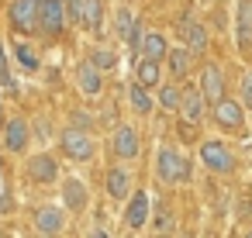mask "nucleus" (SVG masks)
Here are the masks:
<instances>
[{
    "label": "nucleus",
    "mask_w": 252,
    "mask_h": 238,
    "mask_svg": "<svg viewBox=\"0 0 252 238\" xmlns=\"http://www.w3.org/2000/svg\"><path fill=\"white\" fill-rule=\"evenodd\" d=\"M0 87H4L11 97H18V83H14V73H11V62H7L4 45H0Z\"/></svg>",
    "instance_id": "28"
},
{
    "label": "nucleus",
    "mask_w": 252,
    "mask_h": 238,
    "mask_svg": "<svg viewBox=\"0 0 252 238\" xmlns=\"http://www.w3.org/2000/svg\"><path fill=\"white\" fill-rule=\"evenodd\" d=\"M235 42L245 56H252V0H238L235 11Z\"/></svg>",
    "instance_id": "8"
},
{
    "label": "nucleus",
    "mask_w": 252,
    "mask_h": 238,
    "mask_svg": "<svg viewBox=\"0 0 252 238\" xmlns=\"http://www.w3.org/2000/svg\"><path fill=\"white\" fill-rule=\"evenodd\" d=\"M90 238H111V235H107L104 228H97V231H90Z\"/></svg>",
    "instance_id": "34"
},
{
    "label": "nucleus",
    "mask_w": 252,
    "mask_h": 238,
    "mask_svg": "<svg viewBox=\"0 0 252 238\" xmlns=\"http://www.w3.org/2000/svg\"><path fill=\"white\" fill-rule=\"evenodd\" d=\"M249 155H252V145H249Z\"/></svg>",
    "instance_id": "37"
},
{
    "label": "nucleus",
    "mask_w": 252,
    "mask_h": 238,
    "mask_svg": "<svg viewBox=\"0 0 252 238\" xmlns=\"http://www.w3.org/2000/svg\"><path fill=\"white\" fill-rule=\"evenodd\" d=\"M111 149H114L118 159H135L138 149H142L138 131H135L131 124H118V128H114V138H111Z\"/></svg>",
    "instance_id": "11"
},
{
    "label": "nucleus",
    "mask_w": 252,
    "mask_h": 238,
    "mask_svg": "<svg viewBox=\"0 0 252 238\" xmlns=\"http://www.w3.org/2000/svg\"><path fill=\"white\" fill-rule=\"evenodd\" d=\"M76 87H80V93H83L87 100H94V97L104 93V73L87 59V62H80V69H76Z\"/></svg>",
    "instance_id": "9"
},
{
    "label": "nucleus",
    "mask_w": 252,
    "mask_h": 238,
    "mask_svg": "<svg viewBox=\"0 0 252 238\" xmlns=\"http://www.w3.org/2000/svg\"><path fill=\"white\" fill-rule=\"evenodd\" d=\"M28 176H32L35 183H52V179L59 176V162H56L49 152H38V155L28 159Z\"/></svg>",
    "instance_id": "16"
},
{
    "label": "nucleus",
    "mask_w": 252,
    "mask_h": 238,
    "mask_svg": "<svg viewBox=\"0 0 252 238\" xmlns=\"http://www.w3.org/2000/svg\"><path fill=\"white\" fill-rule=\"evenodd\" d=\"M149 193H135L131 197V204H128V214H125V221L131 224V228H142L145 221H149Z\"/></svg>",
    "instance_id": "22"
},
{
    "label": "nucleus",
    "mask_w": 252,
    "mask_h": 238,
    "mask_svg": "<svg viewBox=\"0 0 252 238\" xmlns=\"http://www.w3.org/2000/svg\"><path fill=\"white\" fill-rule=\"evenodd\" d=\"M7 124V118H4V100H0V128H4Z\"/></svg>",
    "instance_id": "35"
},
{
    "label": "nucleus",
    "mask_w": 252,
    "mask_h": 238,
    "mask_svg": "<svg viewBox=\"0 0 252 238\" xmlns=\"http://www.w3.org/2000/svg\"><path fill=\"white\" fill-rule=\"evenodd\" d=\"M80 28H87L90 35H100L104 31V0H83Z\"/></svg>",
    "instance_id": "19"
},
{
    "label": "nucleus",
    "mask_w": 252,
    "mask_h": 238,
    "mask_svg": "<svg viewBox=\"0 0 252 238\" xmlns=\"http://www.w3.org/2000/svg\"><path fill=\"white\" fill-rule=\"evenodd\" d=\"M4 149L7 152H25L28 149V121L25 118H7V124H4Z\"/></svg>",
    "instance_id": "15"
},
{
    "label": "nucleus",
    "mask_w": 252,
    "mask_h": 238,
    "mask_svg": "<svg viewBox=\"0 0 252 238\" xmlns=\"http://www.w3.org/2000/svg\"><path fill=\"white\" fill-rule=\"evenodd\" d=\"M135 83H142L145 90H159V83H162V62H156V59H138V62H135Z\"/></svg>",
    "instance_id": "17"
},
{
    "label": "nucleus",
    "mask_w": 252,
    "mask_h": 238,
    "mask_svg": "<svg viewBox=\"0 0 252 238\" xmlns=\"http://www.w3.org/2000/svg\"><path fill=\"white\" fill-rule=\"evenodd\" d=\"M14 210V200H11V193H0V214H11Z\"/></svg>",
    "instance_id": "33"
},
{
    "label": "nucleus",
    "mask_w": 252,
    "mask_h": 238,
    "mask_svg": "<svg viewBox=\"0 0 252 238\" xmlns=\"http://www.w3.org/2000/svg\"><path fill=\"white\" fill-rule=\"evenodd\" d=\"M180 38H183V45L197 56V52H207V28L200 25V21H193L190 14H183L180 18Z\"/></svg>",
    "instance_id": "10"
},
{
    "label": "nucleus",
    "mask_w": 252,
    "mask_h": 238,
    "mask_svg": "<svg viewBox=\"0 0 252 238\" xmlns=\"http://www.w3.org/2000/svg\"><path fill=\"white\" fill-rule=\"evenodd\" d=\"M166 66H169L173 80H183V76L193 69V52H190L187 45H173L169 56H166Z\"/></svg>",
    "instance_id": "18"
},
{
    "label": "nucleus",
    "mask_w": 252,
    "mask_h": 238,
    "mask_svg": "<svg viewBox=\"0 0 252 238\" xmlns=\"http://www.w3.org/2000/svg\"><path fill=\"white\" fill-rule=\"evenodd\" d=\"M211 114H214V121H218V128H224V131H242V124H245V107H242V100H235V97H221L218 104H211Z\"/></svg>",
    "instance_id": "4"
},
{
    "label": "nucleus",
    "mask_w": 252,
    "mask_h": 238,
    "mask_svg": "<svg viewBox=\"0 0 252 238\" xmlns=\"http://www.w3.org/2000/svg\"><path fill=\"white\" fill-rule=\"evenodd\" d=\"M128 190H131V173L121 169V166H114V169L107 173V193H111L114 200H125Z\"/></svg>",
    "instance_id": "21"
},
{
    "label": "nucleus",
    "mask_w": 252,
    "mask_h": 238,
    "mask_svg": "<svg viewBox=\"0 0 252 238\" xmlns=\"http://www.w3.org/2000/svg\"><path fill=\"white\" fill-rule=\"evenodd\" d=\"M128 104H131L135 114H152V107H156L152 93H149L142 83H131V87H128Z\"/></svg>",
    "instance_id": "23"
},
{
    "label": "nucleus",
    "mask_w": 252,
    "mask_h": 238,
    "mask_svg": "<svg viewBox=\"0 0 252 238\" xmlns=\"http://www.w3.org/2000/svg\"><path fill=\"white\" fill-rule=\"evenodd\" d=\"M114 31H118V38H121V42H125L131 52H138L145 28H142L138 14H135L131 7H118V11H114Z\"/></svg>",
    "instance_id": "3"
},
{
    "label": "nucleus",
    "mask_w": 252,
    "mask_h": 238,
    "mask_svg": "<svg viewBox=\"0 0 252 238\" xmlns=\"http://www.w3.org/2000/svg\"><path fill=\"white\" fill-rule=\"evenodd\" d=\"M200 159H204V166L214 169V173H231V166H235L231 149H228L224 142H214V138L200 145Z\"/></svg>",
    "instance_id": "7"
},
{
    "label": "nucleus",
    "mask_w": 252,
    "mask_h": 238,
    "mask_svg": "<svg viewBox=\"0 0 252 238\" xmlns=\"http://www.w3.org/2000/svg\"><path fill=\"white\" fill-rule=\"evenodd\" d=\"M66 7V21L69 25H80V14H83V0H63Z\"/></svg>",
    "instance_id": "30"
},
{
    "label": "nucleus",
    "mask_w": 252,
    "mask_h": 238,
    "mask_svg": "<svg viewBox=\"0 0 252 238\" xmlns=\"http://www.w3.org/2000/svg\"><path fill=\"white\" fill-rule=\"evenodd\" d=\"M169 228H173V217H169L166 210H159V214H156V231H169Z\"/></svg>",
    "instance_id": "31"
},
{
    "label": "nucleus",
    "mask_w": 252,
    "mask_h": 238,
    "mask_svg": "<svg viewBox=\"0 0 252 238\" xmlns=\"http://www.w3.org/2000/svg\"><path fill=\"white\" fill-rule=\"evenodd\" d=\"M180 100H183V87L173 80V83H159V107L162 111H180Z\"/></svg>",
    "instance_id": "25"
},
{
    "label": "nucleus",
    "mask_w": 252,
    "mask_h": 238,
    "mask_svg": "<svg viewBox=\"0 0 252 238\" xmlns=\"http://www.w3.org/2000/svg\"><path fill=\"white\" fill-rule=\"evenodd\" d=\"M200 93L207 97V104H218L224 97V73H221V66L207 62L200 69Z\"/></svg>",
    "instance_id": "12"
},
{
    "label": "nucleus",
    "mask_w": 252,
    "mask_h": 238,
    "mask_svg": "<svg viewBox=\"0 0 252 238\" xmlns=\"http://www.w3.org/2000/svg\"><path fill=\"white\" fill-rule=\"evenodd\" d=\"M63 200H66L69 210H83L87 207V186L80 179H66L63 183Z\"/></svg>",
    "instance_id": "24"
},
{
    "label": "nucleus",
    "mask_w": 252,
    "mask_h": 238,
    "mask_svg": "<svg viewBox=\"0 0 252 238\" xmlns=\"http://www.w3.org/2000/svg\"><path fill=\"white\" fill-rule=\"evenodd\" d=\"M169 56V42L162 31H145L142 35V45H138V59H156V62H166Z\"/></svg>",
    "instance_id": "14"
},
{
    "label": "nucleus",
    "mask_w": 252,
    "mask_h": 238,
    "mask_svg": "<svg viewBox=\"0 0 252 238\" xmlns=\"http://www.w3.org/2000/svg\"><path fill=\"white\" fill-rule=\"evenodd\" d=\"M238 93H242V97H238V100H242V107H245V111H252V73H245V76H242Z\"/></svg>",
    "instance_id": "29"
},
{
    "label": "nucleus",
    "mask_w": 252,
    "mask_h": 238,
    "mask_svg": "<svg viewBox=\"0 0 252 238\" xmlns=\"http://www.w3.org/2000/svg\"><path fill=\"white\" fill-rule=\"evenodd\" d=\"M90 62H94L100 73H107V69H114V66H118V52H114V49H107V45H97V49H90Z\"/></svg>",
    "instance_id": "27"
},
{
    "label": "nucleus",
    "mask_w": 252,
    "mask_h": 238,
    "mask_svg": "<svg viewBox=\"0 0 252 238\" xmlns=\"http://www.w3.org/2000/svg\"><path fill=\"white\" fill-rule=\"evenodd\" d=\"M66 7L63 0H38V31L49 38H59L66 31Z\"/></svg>",
    "instance_id": "2"
},
{
    "label": "nucleus",
    "mask_w": 252,
    "mask_h": 238,
    "mask_svg": "<svg viewBox=\"0 0 252 238\" xmlns=\"http://www.w3.org/2000/svg\"><path fill=\"white\" fill-rule=\"evenodd\" d=\"M59 145H63V152H66L69 159H76V162L94 159V138H90L83 128H66V131L59 135Z\"/></svg>",
    "instance_id": "5"
},
{
    "label": "nucleus",
    "mask_w": 252,
    "mask_h": 238,
    "mask_svg": "<svg viewBox=\"0 0 252 238\" xmlns=\"http://www.w3.org/2000/svg\"><path fill=\"white\" fill-rule=\"evenodd\" d=\"M245 238H252V231H249V235H245Z\"/></svg>",
    "instance_id": "36"
},
{
    "label": "nucleus",
    "mask_w": 252,
    "mask_h": 238,
    "mask_svg": "<svg viewBox=\"0 0 252 238\" xmlns=\"http://www.w3.org/2000/svg\"><path fill=\"white\" fill-rule=\"evenodd\" d=\"M73 128H83V131H87V128H90V114L76 111V114H73Z\"/></svg>",
    "instance_id": "32"
},
{
    "label": "nucleus",
    "mask_w": 252,
    "mask_h": 238,
    "mask_svg": "<svg viewBox=\"0 0 252 238\" xmlns=\"http://www.w3.org/2000/svg\"><path fill=\"white\" fill-rule=\"evenodd\" d=\"M156 176L162 183H180V179H190V159L173 149V145H162L159 155H156Z\"/></svg>",
    "instance_id": "1"
},
{
    "label": "nucleus",
    "mask_w": 252,
    "mask_h": 238,
    "mask_svg": "<svg viewBox=\"0 0 252 238\" xmlns=\"http://www.w3.org/2000/svg\"><path fill=\"white\" fill-rule=\"evenodd\" d=\"M207 97L200 93V87L197 90H183V100H180V114H183V121L187 124H200L204 121V114H207Z\"/></svg>",
    "instance_id": "13"
},
{
    "label": "nucleus",
    "mask_w": 252,
    "mask_h": 238,
    "mask_svg": "<svg viewBox=\"0 0 252 238\" xmlns=\"http://www.w3.org/2000/svg\"><path fill=\"white\" fill-rule=\"evenodd\" d=\"M14 59H18V66H21L25 73H38V66H42L38 52H35L32 45H25V42H18V45H14Z\"/></svg>",
    "instance_id": "26"
},
{
    "label": "nucleus",
    "mask_w": 252,
    "mask_h": 238,
    "mask_svg": "<svg viewBox=\"0 0 252 238\" xmlns=\"http://www.w3.org/2000/svg\"><path fill=\"white\" fill-rule=\"evenodd\" d=\"M7 18H11V28L14 31L35 35L38 31V0H14L11 11H7Z\"/></svg>",
    "instance_id": "6"
},
{
    "label": "nucleus",
    "mask_w": 252,
    "mask_h": 238,
    "mask_svg": "<svg viewBox=\"0 0 252 238\" xmlns=\"http://www.w3.org/2000/svg\"><path fill=\"white\" fill-rule=\"evenodd\" d=\"M35 231H42V235H59L63 231V210L59 207H38L35 210Z\"/></svg>",
    "instance_id": "20"
}]
</instances>
